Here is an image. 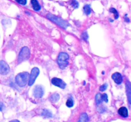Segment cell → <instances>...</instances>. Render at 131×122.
<instances>
[{
	"mask_svg": "<svg viewBox=\"0 0 131 122\" xmlns=\"http://www.w3.org/2000/svg\"><path fill=\"white\" fill-rule=\"evenodd\" d=\"M101 97H102V101H104L105 102H108V95H107L106 93H103V94H101Z\"/></svg>",
	"mask_w": 131,
	"mask_h": 122,
	"instance_id": "obj_20",
	"label": "cell"
},
{
	"mask_svg": "<svg viewBox=\"0 0 131 122\" xmlns=\"http://www.w3.org/2000/svg\"><path fill=\"white\" fill-rule=\"evenodd\" d=\"M31 4H32V6L34 10L35 11H39L41 9V6L39 5L38 2L37 1V0H31Z\"/></svg>",
	"mask_w": 131,
	"mask_h": 122,
	"instance_id": "obj_11",
	"label": "cell"
},
{
	"mask_svg": "<svg viewBox=\"0 0 131 122\" xmlns=\"http://www.w3.org/2000/svg\"><path fill=\"white\" fill-rule=\"evenodd\" d=\"M71 4L74 8H77L79 7V3L76 0H72L71 2Z\"/></svg>",
	"mask_w": 131,
	"mask_h": 122,
	"instance_id": "obj_19",
	"label": "cell"
},
{
	"mask_svg": "<svg viewBox=\"0 0 131 122\" xmlns=\"http://www.w3.org/2000/svg\"><path fill=\"white\" fill-rule=\"evenodd\" d=\"M30 57V52L29 49L26 47H23L20 52L18 57V63H21L23 61L27 60Z\"/></svg>",
	"mask_w": 131,
	"mask_h": 122,
	"instance_id": "obj_4",
	"label": "cell"
},
{
	"mask_svg": "<svg viewBox=\"0 0 131 122\" xmlns=\"http://www.w3.org/2000/svg\"><path fill=\"white\" fill-rule=\"evenodd\" d=\"M109 12H111V13H113L114 15H115V19H117L118 17H119V14L118 13V12L116 11L115 8H111L109 9Z\"/></svg>",
	"mask_w": 131,
	"mask_h": 122,
	"instance_id": "obj_17",
	"label": "cell"
},
{
	"mask_svg": "<svg viewBox=\"0 0 131 122\" xmlns=\"http://www.w3.org/2000/svg\"><path fill=\"white\" fill-rule=\"evenodd\" d=\"M66 105L67 107H72L74 106V101H73L72 99H69L67 100V102H66Z\"/></svg>",
	"mask_w": 131,
	"mask_h": 122,
	"instance_id": "obj_18",
	"label": "cell"
},
{
	"mask_svg": "<svg viewBox=\"0 0 131 122\" xmlns=\"http://www.w3.org/2000/svg\"><path fill=\"white\" fill-rule=\"evenodd\" d=\"M78 122H88V116L86 112H83L81 114L80 119Z\"/></svg>",
	"mask_w": 131,
	"mask_h": 122,
	"instance_id": "obj_13",
	"label": "cell"
},
{
	"mask_svg": "<svg viewBox=\"0 0 131 122\" xmlns=\"http://www.w3.org/2000/svg\"><path fill=\"white\" fill-rule=\"evenodd\" d=\"M10 122H20L17 120H12V121H10Z\"/></svg>",
	"mask_w": 131,
	"mask_h": 122,
	"instance_id": "obj_23",
	"label": "cell"
},
{
	"mask_svg": "<svg viewBox=\"0 0 131 122\" xmlns=\"http://www.w3.org/2000/svg\"><path fill=\"white\" fill-rule=\"evenodd\" d=\"M112 79H113L115 82L117 84H121L122 83V81H123V77H122V76L120 73H115L112 74L111 76Z\"/></svg>",
	"mask_w": 131,
	"mask_h": 122,
	"instance_id": "obj_9",
	"label": "cell"
},
{
	"mask_svg": "<svg viewBox=\"0 0 131 122\" xmlns=\"http://www.w3.org/2000/svg\"><path fill=\"white\" fill-rule=\"evenodd\" d=\"M69 56L67 53L61 52L59 54L57 58V62L60 69H64L69 66Z\"/></svg>",
	"mask_w": 131,
	"mask_h": 122,
	"instance_id": "obj_1",
	"label": "cell"
},
{
	"mask_svg": "<svg viewBox=\"0 0 131 122\" xmlns=\"http://www.w3.org/2000/svg\"><path fill=\"white\" fill-rule=\"evenodd\" d=\"M107 88H108V84H104L100 87V90L101 92H104L107 89Z\"/></svg>",
	"mask_w": 131,
	"mask_h": 122,
	"instance_id": "obj_22",
	"label": "cell"
},
{
	"mask_svg": "<svg viewBox=\"0 0 131 122\" xmlns=\"http://www.w3.org/2000/svg\"><path fill=\"white\" fill-rule=\"evenodd\" d=\"M95 102L97 104H100L102 102V97H101V94L100 93H97L95 96Z\"/></svg>",
	"mask_w": 131,
	"mask_h": 122,
	"instance_id": "obj_16",
	"label": "cell"
},
{
	"mask_svg": "<svg viewBox=\"0 0 131 122\" xmlns=\"http://www.w3.org/2000/svg\"><path fill=\"white\" fill-rule=\"evenodd\" d=\"M40 73V70L38 68H34L32 69L31 72V74L29 76V79L28 81V85L29 86L33 85V84L35 83L36 78H37Z\"/></svg>",
	"mask_w": 131,
	"mask_h": 122,
	"instance_id": "obj_5",
	"label": "cell"
},
{
	"mask_svg": "<svg viewBox=\"0 0 131 122\" xmlns=\"http://www.w3.org/2000/svg\"><path fill=\"white\" fill-rule=\"evenodd\" d=\"M16 1L22 5H25L27 3V0H16Z\"/></svg>",
	"mask_w": 131,
	"mask_h": 122,
	"instance_id": "obj_21",
	"label": "cell"
},
{
	"mask_svg": "<svg viewBox=\"0 0 131 122\" xmlns=\"http://www.w3.org/2000/svg\"><path fill=\"white\" fill-rule=\"evenodd\" d=\"M42 116H44L45 118H51L52 117V113L49 110L44 109V110H43L42 113Z\"/></svg>",
	"mask_w": 131,
	"mask_h": 122,
	"instance_id": "obj_14",
	"label": "cell"
},
{
	"mask_svg": "<svg viewBox=\"0 0 131 122\" xmlns=\"http://www.w3.org/2000/svg\"><path fill=\"white\" fill-rule=\"evenodd\" d=\"M10 72V67L8 64L4 60L0 61V74L2 75H6Z\"/></svg>",
	"mask_w": 131,
	"mask_h": 122,
	"instance_id": "obj_6",
	"label": "cell"
},
{
	"mask_svg": "<svg viewBox=\"0 0 131 122\" xmlns=\"http://www.w3.org/2000/svg\"><path fill=\"white\" fill-rule=\"evenodd\" d=\"M28 78H29V73L27 72H22L19 73L16 77V83L20 87H24L27 83Z\"/></svg>",
	"mask_w": 131,
	"mask_h": 122,
	"instance_id": "obj_2",
	"label": "cell"
},
{
	"mask_svg": "<svg viewBox=\"0 0 131 122\" xmlns=\"http://www.w3.org/2000/svg\"><path fill=\"white\" fill-rule=\"evenodd\" d=\"M83 9H84V12L87 15H89L91 13V8H90V6L89 5H86L85 6H84L83 7Z\"/></svg>",
	"mask_w": 131,
	"mask_h": 122,
	"instance_id": "obj_15",
	"label": "cell"
},
{
	"mask_svg": "<svg viewBox=\"0 0 131 122\" xmlns=\"http://www.w3.org/2000/svg\"><path fill=\"white\" fill-rule=\"evenodd\" d=\"M47 18L49 19L51 21L54 22L57 25L61 27L63 29H67V27L69 25V24L67 23V22L65 21L64 20L61 19V18H59L56 16L52 15V14H48L47 15Z\"/></svg>",
	"mask_w": 131,
	"mask_h": 122,
	"instance_id": "obj_3",
	"label": "cell"
},
{
	"mask_svg": "<svg viewBox=\"0 0 131 122\" xmlns=\"http://www.w3.org/2000/svg\"><path fill=\"white\" fill-rule=\"evenodd\" d=\"M118 114L123 118L128 117V110L125 107H121L118 109Z\"/></svg>",
	"mask_w": 131,
	"mask_h": 122,
	"instance_id": "obj_10",
	"label": "cell"
},
{
	"mask_svg": "<svg viewBox=\"0 0 131 122\" xmlns=\"http://www.w3.org/2000/svg\"><path fill=\"white\" fill-rule=\"evenodd\" d=\"M51 82H52L53 85H54L56 87L60 88H62V89H64L66 87V85H67L66 83L63 81L62 79L58 78H53L52 80H51Z\"/></svg>",
	"mask_w": 131,
	"mask_h": 122,
	"instance_id": "obj_7",
	"label": "cell"
},
{
	"mask_svg": "<svg viewBox=\"0 0 131 122\" xmlns=\"http://www.w3.org/2000/svg\"><path fill=\"white\" fill-rule=\"evenodd\" d=\"M59 99H60V95L57 93H55L52 94L50 98H49V100L52 102H56L59 101Z\"/></svg>",
	"mask_w": 131,
	"mask_h": 122,
	"instance_id": "obj_12",
	"label": "cell"
},
{
	"mask_svg": "<svg viewBox=\"0 0 131 122\" xmlns=\"http://www.w3.org/2000/svg\"><path fill=\"white\" fill-rule=\"evenodd\" d=\"M44 93V90L42 86H36L33 90V95L35 98H41Z\"/></svg>",
	"mask_w": 131,
	"mask_h": 122,
	"instance_id": "obj_8",
	"label": "cell"
}]
</instances>
